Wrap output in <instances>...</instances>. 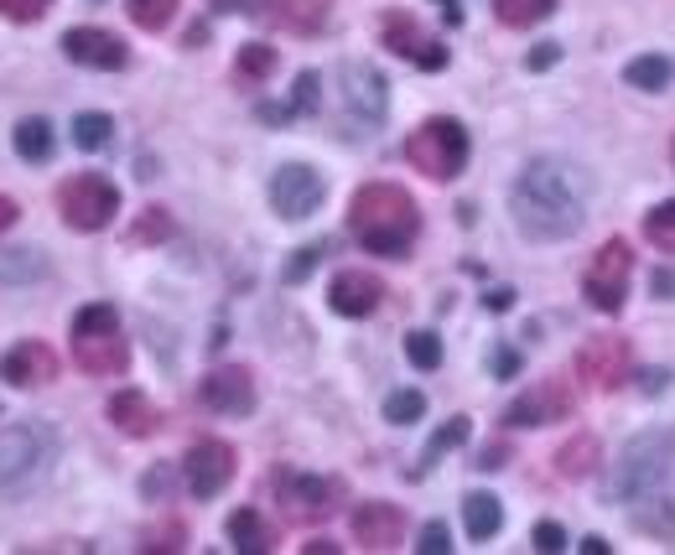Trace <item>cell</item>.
I'll list each match as a JSON object with an SVG mask.
<instances>
[{"label": "cell", "mask_w": 675, "mask_h": 555, "mask_svg": "<svg viewBox=\"0 0 675 555\" xmlns=\"http://www.w3.org/2000/svg\"><path fill=\"white\" fill-rule=\"evenodd\" d=\"M592 177L567 156H530L509 182V219L536 244H561L588 223Z\"/></svg>", "instance_id": "6da1fadb"}, {"label": "cell", "mask_w": 675, "mask_h": 555, "mask_svg": "<svg viewBox=\"0 0 675 555\" xmlns=\"http://www.w3.org/2000/svg\"><path fill=\"white\" fill-rule=\"evenodd\" d=\"M349 234L370 254L405 260L416 234H422V208L401 182H364L349 198Z\"/></svg>", "instance_id": "7a4b0ae2"}, {"label": "cell", "mask_w": 675, "mask_h": 555, "mask_svg": "<svg viewBox=\"0 0 675 555\" xmlns=\"http://www.w3.org/2000/svg\"><path fill=\"white\" fill-rule=\"evenodd\" d=\"M63 437L48 421H11L0 426V499H27L32 489L48 483V472L58 468Z\"/></svg>", "instance_id": "3957f363"}, {"label": "cell", "mask_w": 675, "mask_h": 555, "mask_svg": "<svg viewBox=\"0 0 675 555\" xmlns=\"http://www.w3.org/2000/svg\"><path fill=\"white\" fill-rule=\"evenodd\" d=\"M675 468V426H650L640 437H629V447L613 457L603 483L608 504H640L644 493H655Z\"/></svg>", "instance_id": "277c9868"}, {"label": "cell", "mask_w": 675, "mask_h": 555, "mask_svg": "<svg viewBox=\"0 0 675 555\" xmlns=\"http://www.w3.org/2000/svg\"><path fill=\"white\" fill-rule=\"evenodd\" d=\"M73 364L94 379H110V374L131 369V343H125V327H120V312L110 302H89L79 306L73 317Z\"/></svg>", "instance_id": "5b68a950"}, {"label": "cell", "mask_w": 675, "mask_h": 555, "mask_svg": "<svg viewBox=\"0 0 675 555\" xmlns=\"http://www.w3.org/2000/svg\"><path fill=\"white\" fill-rule=\"evenodd\" d=\"M468 156H472V140H468V130H463V119H453V115L422 119V125L411 130V140H405V161L422 171V177H432V182L463 177Z\"/></svg>", "instance_id": "8992f818"}, {"label": "cell", "mask_w": 675, "mask_h": 555, "mask_svg": "<svg viewBox=\"0 0 675 555\" xmlns=\"http://www.w3.org/2000/svg\"><path fill=\"white\" fill-rule=\"evenodd\" d=\"M58 213H63L68 229H79V234H100L110 229V219L120 213V187L104 177V171H73L58 182Z\"/></svg>", "instance_id": "52a82bcc"}, {"label": "cell", "mask_w": 675, "mask_h": 555, "mask_svg": "<svg viewBox=\"0 0 675 555\" xmlns=\"http://www.w3.org/2000/svg\"><path fill=\"white\" fill-rule=\"evenodd\" d=\"M629 275H634V250L629 239H608L603 250L592 254V265L582 270V296H588L592 312H608L619 317L629 296Z\"/></svg>", "instance_id": "ba28073f"}, {"label": "cell", "mask_w": 675, "mask_h": 555, "mask_svg": "<svg viewBox=\"0 0 675 555\" xmlns=\"http://www.w3.org/2000/svg\"><path fill=\"white\" fill-rule=\"evenodd\" d=\"M270 493L291 524H318L338 509V483L333 478H312V472L297 468H276L270 472Z\"/></svg>", "instance_id": "9c48e42d"}, {"label": "cell", "mask_w": 675, "mask_h": 555, "mask_svg": "<svg viewBox=\"0 0 675 555\" xmlns=\"http://www.w3.org/2000/svg\"><path fill=\"white\" fill-rule=\"evenodd\" d=\"M338 84H343V109H349V119H359V130H380L385 125L390 84L380 67L349 57V63H338Z\"/></svg>", "instance_id": "30bf717a"}, {"label": "cell", "mask_w": 675, "mask_h": 555, "mask_svg": "<svg viewBox=\"0 0 675 555\" xmlns=\"http://www.w3.org/2000/svg\"><path fill=\"white\" fill-rule=\"evenodd\" d=\"M380 42H385L395 57H405L411 67H422V73H442L447 57H453V52L442 48V36L426 32L411 11H385V17H380Z\"/></svg>", "instance_id": "8fae6325"}, {"label": "cell", "mask_w": 675, "mask_h": 555, "mask_svg": "<svg viewBox=\"0 0 675 555\" xmlns=\"http://www.w3.org/2000/svg\"><path fill=\"white\" fill-rule=\"evenodd\" d=\"M322 198H328V182H322V171L307 167V161H287V167H276V177H270V208L287 223L312 219L322 208Z\"/></svg>", "instance_id": "7c38bea8"}, {"label": "cell", "mask_w": 675, "mask_h": 555, "mask_svg": "<svg viewBox=\"0 0 675 555\" xmlns=\"http://www.w3.org/2000/svg\"><path fill=\"white\" fill-rule=\"evenodd\" d=\"M224 17H250L266 27H287V32H322L328 21V0H214Z\"/></svg>", "instance_id": "4fadbf2b"}, {"label": "cell", "mask_w": 675, "mask_h": 555, "mask_svg": "<svg viewBox=\"0 0 675 555\" xmlns=\"http://www.w3.org/2000/svg\"><path fill=\"white\" fill-rule=\"evenodd\" d=\"M577 410V395H572V385L567 379H536V385L525 389V395H515L509 400V410H505V426H515V431H536V426H557V421H567Z\"/></svg>", "instance_id": "5bb4252c"}, {"label": "cell", "mask_w": 675, "mask_h": 555, "mask_svg": "<svg viewBox=\"0 0 675 555\" xmlns=\"http://www.w3.org/2000/svg\"><path fill=\"white\" fill-rule=\"evenodd\" d=\"M235 472H239V452L219 437L198 441V447L183 457V483L193 499H219V493L235 483Z\"/></svg>", "instance_id": "9a60e30c"}, {"label": "cell", "mask_w": 675, "mask_h": 555, "mask_svg": "<svg viewBox=\"0 0 675 555\" xmlns=\"http://www.w3.org/2000/svg\"><path fill=\"white\" fill-rule=\"evenodd\" d=\"M577 379H588L592 389H619L634 379V348L629 337H588L577 354Z\"/></svg>", "instance_id": "2e32d148"}, {"label": "cell", "mask_w": 675, "mask_h": 555, "mask_svg": "<svg viewBox=\"0 0 675 555\" xmlns=\"http://www.w3.org/2000/svg\"><path fill=\"white\" fill-rule=\"evenodd\" d=\"M63 57L79 67H94V73H120V67L131 63V48H125L120 32H104V27H68Z\"/></svg>", "instance_id": "e0dca14e"}, {"label": "cell", "mask_w": 675, "mask_h": 555, "mask_svg": "<svg viewBox=\"0 0 675 555\" xmlns=\"http://www.w3.org/2000/svg\"><path fill=\"white\" fill-rule=\"evenodd\" d=\"M198 400L214 410V416H229V421H245L255 410V374L245 364H229V369H214L198 385Z\"/></svg>", "instance_id": "ac0fdd59"}, {"label": "cell", "mask_w": 675, "mask_h": 555, "mask_svg": "<svg viewBox=\"0 0 675 555\" xmlns=\"http://www.w3.org/2000/svg\"><path fill=\"white\" fill-rule=\"evenodd\" d=\"M58 354H52V343H42V337H27V343H17V348H6L0 354V379L11 389H42L58 379Z\"/></svg>", "instance_id": "d6986e66"}, {"label": "cell", "mask_w": 675, "mask_h": 555, "mask_svg": "<svg viewBox=\"0 0 675 555\" xmlns=\"http://www.w3.org/2000/svg\"><path fill=\"white\" fill-rule=\"evenodd\" d=\"M380 302H385V281L374 270H338L328 281V306L338 317H370Z\"/></svg>", "instance_id": "ffe728a7"}, {"label": "cell", "mask_w": 675, "mask_h": 555, "mask_svg": "<svg viewBox=\"0 0 675 555\" xmlns=\"http://www.w3.org/2000/svg\"><path fill=\"white\" fill-rule=\"evenodd\" d=\"M354 540L364 551H395L401 545V530H405V514L401 504H385V499H370V504L354 509Z\"/></svg>", "instance_id": "44dd1931"}, {"label": "cell", "mask_w": 675, "mask_h": 555, "mask_svg": "<svg viewBox=\"0 0 675 555\" xmlns=\"http://www.w3.org/2000/svg\"><path fill=\"white\" fill-rule=\"evenodd\" d=\"M110 421H115L120 437H156V426H162V410H156L141 389H120V395H110Z\"/></svg>", "instance_id": "7402d4cb"}, {"label": "cell", "mask_w": 675, "mask_h": 555, "mask_svg": "<svg viewBox=\"0 0 675 555\" xmlns=\"http://www.w3.org/2000/svg\"><path fill=\"white\" fill-rule=\"evenodd\" d=\"M11 146H17L21 161H32V167H48L52 151H58V130H52V119L27 115V119H17V130H11Z\"/></svg>", "instance_id": "603a6c76"}, {"label": "cell", "mask_w": 675, "mask_h": 555, "mask_svg": "<svg viewBox=\"0 0 675 555\" xmlns=\"http://www.w3.org/2000/svg\"><path fill=\"white\" fill-rule=\"evenodd\" d=\"M629 524L650 540H675V493H644L640 509L629 514Z\"/></svg>", "instance_id": "cb8c5ba5"}, {"label": "cell", "mask_w": 675, "mask_h": 555, "mask_svg": "<svg viewBox=\"0 0 675 555\" xmlns=\"http://www.w3.org/2000/svg\"><path fill=\"white\" fill-rule=\"evenodd\" d=\"M229 540H235V551H245V555L276 551V530L266 524L260 509H235V514H229Z\"/></svg>", "instance_id": "d4e9b609"}, {"label": "cell", "mask_w": 675, "mask_h": 555, "mask_svg": "<svg viewBox=\"0 0 675 555\" xmlns=\"http://www.w3.org/2000/svg\"><path fill=\"white\" fill-rule=\"evenodd\" d=\"M463 524H468L472 540H494L505 530V504H499L494 493H468V499H463Z\"/></svg>", "instance_id": "484cf974"}, {"label": "cell", "mask_w": 675, "mask_h": 555, "mask_svg": "<svg viewBox=\"0 0 675 555\" xmlns=\"http://www.w3.org/2000/svg\"><path fill=\"white\" fill-rule=\"evenodd\" d=\"M468 437H472V421H468V416H453L447 426H437V431H432V441L422 447V468H416V478H422L426 468H437L447 452H457V447H463Z\"/></svg>", "instance_id": "4316f807"}, {"label": "cell", "mask_w": 675, "mask_h": 555, "mask_svg": "<svg viewBox=\"0 0 675 555\" xmlns=\"http://www.w3.org/2000/svg\"><path fill=\"white\" fill-rule=\"evenodd\" d=\"M276 63H281V52L270 48V42H245L235 57V78L239 84H266L270 73H276Z\"/></svg>", "instance_id": "83f0119b"}, {"label": "cell", "mask_w": 675, "mask_h": 555, "mask_svg": "<svg viewBox=\"0 0 675 555\" xmlns=\"http://www.w3.org/2000/svg\"><path fill=\"white\" fill-rule=\"evenodd\" d=\"M73 146L79 151H104L110 140H115V119L104 115V109H84V115H73Z\"/></svg>", "instance_id": "f1b7e54d"}, {"label": "cell", "mask_w": 675, "mask_h": 555, "mask_svg": "<svg viewBox=\"0 0 675 555\" xmlns=\"http://www.w3.org/2000/svg\"><path fill=\"white\" fill-rule=\"evenodd\" d=\"M48 275V254L42 250H0V286H11V281H42Z\"/></svg>", "instance_id": "f546056e"}, {"label": "cell", "mask_w": 675, "mask_h": 555, "mask_svg": "<svg viewBox=\"0 0 675 555\" xmlns=\"http://www.w3.org/2000/svg\"><path fill=\"white\" fill-rule=\"evenodd\" d=\"M598 462H603V457H598V437H588V431H582V437H572L557 452V472H561V478H588Z\"/></svg>", "instance_id": "4dcf8cb0"}, {"label": "cell", "mask_w": 675, "mask_h": 555, "mask_svg": "<svg viewBox=\"0 0 675 555\" xmlns=\"http://www.w3.org/2000/svg\"><path fill=\"white\" fill-rule=\"evenodd\" d=\"M624 84L629 88H644V94H660V88L671 84V63H665L660 52H644V57L624 63Z\"/></svg>", "instance_id": "1f68e13d"}, {"label": "cell", "mask_w": 675, "mask_h": 555, "mask_svg": "<svg viewBox=\"0 0 675 555\" xmlns=\"http://www.w3.org/2000/svg\"><path fill=\"white\" fill-rule=\"evenodd\" d=\"M167 239H177V219H172L167 208H146V213L125 229V244H167Z\"/></svg>", "instance_id": "d6a6232c"}, {"label": "cell", "mask_w": 675, "mask_h": 555, "mask_svg": "<svg viewBox=\"0 0 675 555\" xmlns=\"http://www.w3.org/2000/svg\"><path fill=\"white\" fill-rule=\"evenodd\" d=\"M557 11V0H494V17L505 27H540Z\"/></svg>", "instance_id": "836d02e7"}, {"label": "cell", "mask_w": 675, "mask_h": 555, "mask_svg": "<svg viewBox=\"0 0 675 555\" xmlns=\"http://www.w3.org/2000/svg\"><path fill=\"white\" fill-rule=\"evenodd\" d=\"M426 416V395L422 389H390L385 395V421L390 426H416Z\"/></svg>", "instance_id": "e575fe53"}, {"label": "cell", "mask_w": 675, "mask_h": 555, "mask_svg": "<svg viewBox=\"0 0 675 555\" xmlns=\"http://www.w3.org/2000/svg\"><path fill=\"white\" fill-rule=\"evenodd\" d=\"M644 234H650V244L665 254H675V198L655 202L650 213H644Z\"/></svg>", "instance_id": "d590c367"}, {"label": "cell", "mask_w": 675, "mask_h": 555, "mask_svg": "<svg viewBox=\"0 0 675 555\" xmlns=\"http://www.w3.org/2000/svg\"><path fill=\"white\" fill-rule=\"evenodd\" d=\"M405 358H411V369H442V337L426 333V327H416V333H405Z\"/></svg>", "instance_id": "8d00e7d4"}, {"label": "cell", "mask_w": 675, "mask_h": 555, "mask_svg": "<svg viewBox=\"0 0 675 555\" xmlns=\"http://www.w3.org/2000/svg\"><path fill=\"white\" fill-rule=\"evenodd\" d=\"M177 17V0H131V21L141 32H167Z\"/></svg>", "instance_id": "74e56055"}, {"label": "cell", "mask_w": 675, "mask_h": 555, "mask_svg": "<svg viewBox=\"0 0 675 555\" xmlns=\"http://www.w3.org/2000/svg\"><path fill=\"white\" fill-rule=\"evenodd\" d=\"M291 115L302 119V115H318V104H322V78L307 67V73H297V84H291Z\"/></svg>", "instance_id": "f35d334b"}, {"label": "cell", "mask_w": 675, "mask_h": 555, "mask_svg": "<svg viewBox=\"0 0 675 555\" xmlns=\"http://www.w3.org/2000/svg\"><path fill=\"white\" fill-rule=\"evenodd\" d=\"M318 265H322V244H302V250H291V260L281 265V281H287V286H302Z\"/></svg>", "instance_id": "ab89813d"}, {"label": "cell", "mask_w": 675, "mask_h": 555, "mask_svg": "<svg viewBox=\"0 0 675 555\" xmlns=\"http://www.w3.org/2000/svg\"><path fill=\"white\" fill-rule=\"evenodd\" d=\"M187 545V524H156V530H146L141 535V551H183Z\"/></svg>", "instance_id": "60d3db41"}, {"label": "cell", "mask_w": 675, "mask_h": 555, "mask_svg": "<svg viewBox=\"0 0 675 555\" xmlns=\"http://www.w3.org/2000/svg\"><path fill=\"white\" fill-rule=\"evenodd\" d=\"M52 11V0H0V17L17 21V27H32V21H42Z\"/></svg>", "instance_id": "b9f144b4"}, {"label": "cell", "mask_w": 675, "mask_h": 555, "mask_svg": "<svg viewBox=\"0 0 675 555\" xmlns=\"http://www.w3.org/2000/svg\"><path fill=\"white\" fill-rule=\"evenodd\" d=\"M530 545L546 555H557V551H567V530H561L557 520H540L536 530H530Z\"/></svg>", "instance_id": "7bdbcfd3"}, {"label": "cell", "mask_w": 675, "mask_h": 555, "mask_svg": "<svg viewBox=\"0 0 675 555\" xmlns=\"http://www.w3.org/2000/svg\"><path fill=\"white\" fill-rule=\"evenodd\" d=\"M416 551H422V555H447V551H453V535H447V524H442V520L422 524V540H416Z\"/></svg>", "instance_id": "ee69618b"}, {"label": "cell", "mask_w": 675, "mask_h": 555, "mask_svg": "<svg viewBox=\"0 0 675 555\" xmlns=\"http://www.w3.org/2000/svg\"><path fill=\"white\" fill-rule=\"evenodd\" d=\"M520 348H509V343H499V348H494L489 354V374L494 379H515V374H520Z\"/></svg>", "instance_id": "f6af8a7d"}, {"label": "cell", "mask_w": 675, "mask_h": 555, "mask_svg": "<svg viewBox=\"0 0 675 555\" xmlns=\"http://www.w3.org/2000/svg\"><path fill=\"white\" fill-rule=\"evenodd\" d=\"M561 63V42H536V48L525 52V67L530 73H546V67H557Z\"/></svg>", "instance_id": "bcb514c9"}, {"label": "cell", "mask_w": 675, "mask_h": 555, "mask_svg": "<svg viewBox=\"0 0 675 555\" xmlns=\"http://www.w3.org/2000/svg\"><path fill=\"white\" fill-rule=\"evenodd\" d=\"M255 119H266V125H287V119H297V115H291V104H255Z\"/></svg>", "instance_id": "7dc6e473"}, {"label": "cell", "mask_w": 675, "mask_h": 555, "mask_svg": "<svg viewBox=\"0 0 675 555\" xmlns=\"http://www.w3.org/2000/svg\"><path fill=\"white\" fill-rule=\"evenodd\" d=\"M505 462H509V447H505V441H499V447H484V452H478V468H484V472H499Z\"/></svg>", "instance_id": "c3c4849f"}, {"label": "cell", "mask_w": 675, "mask_h": 555, "mask_svg": "<svg viewBox=\"0 0 675 555\" xmlns=\"http://www.w3.org/2000/svg\"><path fill=\"white\" fill-rule=\"evenodd\" d=\"M665 385H671V369H644L640 374V389H644V395H665Z\"/></svg>", "instance_id": "681fc988"}, {"label": "cell", "mask_w": 675, "mask_h": 555, "mask_svg": "<svg viewBox=\"0 0 675 555\" xmlns=\"http://www.w3.org/2000/svg\"><path fill=\"white\" fill-rule=\"evenodd\" d=\"M650 291L671 302V296H675V270H650Z\"/></svg>", "instance_id": "f907efd6"}, {"label": "cell", "mask_w": 675, "mask_h": 555, "mask_svg": "<svg viewBox=\"0 0 675 555\" xmlns=\"http://www.w3.org/2000/svg\"><path fill=\"white\" fill-rule=\"evenodd\" d=\"M17 219H21V202L0 192V234H6V229H17Z\"/></svg>", "instance_id": "816d5d0a"}, {"label": "cell", "mask_w": 675, "mask_h": 555, "mask_svg": "<svg viewBox=\"0 0 675 555\" xmlns=\"http://www.w3.org/2000/svg\"><path fill=\"white\" fill-rule=\"evenodd\" d=\"M484 306H489V312H509V306H515V291H509V286H494L489 296H484Z\"/></svg>", "instance_id": "f5cc1de1"}, {"label": "cell", "mask_w": 675, "mask_h": 555, "mask_svg": "<svg viewBox=\"0 0 675 555\" xmlns=\"http://www.w3.org/2000/svg\"><path fill=\"white\" fill-rule=\"evenodd\" d=\"M442 6V17H447V27H463V6L457 0H437Z\"/></svg>", "instance_id": "db71d44e"}, {"label": "cell", "mask_w": 675, "mask_h": 555, "mask_svg": "<svg viewBox=\"0 0 675 555\" xmlns=\"http://www.w3.org/2000/svg\"><path fill=\"white\" fill-rule=\"evenodd\" d=\"M577 551H582V555H608V540L603 535H588L582 545H577Z\"/></svg>", "instance_id": "11a10c76"}, {"label": "cell", "mask_w": 675, "mask_h": 555, "mask_svg": "<svg viewBox=\"0 0 675 555\" xmlns=\"http://www.w3.org/2000/svg\"><path fill=\"white\" fill-rule=\"evenodd\" d=\"M671 156H675V140H671Z\"/></svg>", "instance_id": "9f6ffc18"}]
</instances>
